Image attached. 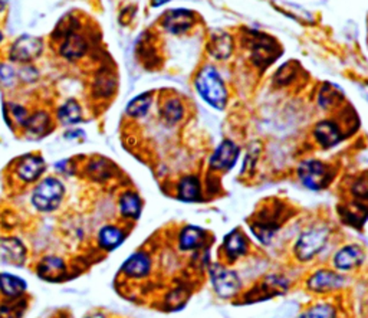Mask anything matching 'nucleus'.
<instances>
[{"mask_svg":"<svg viewBox=\"0 0 368 318\" xmlns=\"http://www.w3.org/2000/svg\"><path fill=\"white\" fill-rule=\"evenodd\" d=\"M66 188L64 181L57 176L42 177L31 195V203L39 214H54L65 199Z\"/></svg>","mask_w":368,"mask_h":318,"instance_id":"obj_1","label":"nucleus"},{"mask_svg":"<svg viewBox=\"0 0 368 318\" xmlns=\"http://www.w3.org/2000/svg\"><path fill=\"white\" fill-rule=\"evenodd\" d=\"M196 90L201 99L215 110H225L227 104V91L223 79L215 67H204L196 78Z\"/></svg>","mask_w":368,"mask_h":318,"instance_id":"obj_2","label":"nucleus"},{"mask_svg":"<svg viewBox=\"0 0 368 318\" xmlns=\"http://www.w3.org/2000/svg\"><path fill=\"white\" fill-rule=\"evenodd\" d=\"M331 229L324 225L305 229L294 245V255L298 262H309L318 256L330 242Z\"/></svg>","mask_w":368,"mask_h":318,"instance_id":"obj_3","label":"nucleus"},{"mask_svg":"<svg viewBox=\"0 0 368 318\" xmlns=\"http://www.w3.org/2000/svg\"><path fill=\"white\" fill-rule=\"evenodd\" d=\"M208 275L215 294L222 300H233L243 289L239 274L220 262L208 265Z\"/></svg>","mask_w":368,"mask_h":318,"instance_id":"obj_4","label":"nucleus"},{"mask_svg":"<svg viewBox=\"0 0 368 318\" xmlns=\"http://www.w3.org/2000/svg\"><path fill=\"white\" fill-rule=\"evenodd\" d=\"M298 179L304 186L312 192H320L330 186L334 179V172L330 165L317 158H308L304 160L297 170Z\"/></svg>","mask_w":368,"mask_h":318,"instance_id":"obj_5","label":"nucleus"},{"mask_svg":"<svg viewBox=\"0 0 368 318\" xmlns=\"http://www.w3.org/2000/svg\"><path fill=\"white\" fill-rule=\"evenodd\" d=\"M347 277L334 268H320L313 271L305 281V286L312 294H331L346 286Z\"/></svg>","mask_w":368,"mask_h":318,"instance_id":"obj_6","label":"nucleus"},{"mask_svg":"<svg viewBox=\"0 0 368 318\" xmlns=\"http://www.w3.org/2000/svg\"><path fill=\"white\" fill-rule=\"evenodd\" d=\"M45 49V42L39 36L22 35L9 48V60L15 64L28 65L38 60Z\"/></svg>","mask_w":368,"mask_h":318,"instance_id":"obj_7","label":"nucleus"},{"mask_svg":"<svg viewBox=\"0 0 368 318\" xmlns=\"http://www.w3.org/2000/svg\"><path fill=\"white\" fill-rule=\"evenodd\" d=\"M28 258V247L20 237L15 235L0 236V265L10 268H23Z\"/></svg>","mask_w":368,"mask_h":318,"instance_id":"obj_8","label":"nucleus"},{"mask_svg":"<svg viewBox=\"0 0 368 318\" xmlns=\"http://www.w3.org/2000/svg\"><path fill=\"white\" fill-rule=\"evenodd\" d=\"M46 169V160L41 154L28 153L17 158L13 167V174L22 184H34L43 177Z\"/></svg>","mask_w":368,"mask_h":318,"instance_id":"obj_9","label":"nucleus"},{"mask_svg":"<svg viewBox=\"0 0 368 318\" xmlns=\"http://www.w3.org/2000/svg\"><path fill=\"white\" fill-rule=\"evenodd\" d=\"M249 48L252 52L253 62L260 67L267 68L272 64L279 55L278 43L262 32H249Z\"/></svg>","mask_w":368,"mask_h":318,"instance_id":"obj_10","label":"nucleus"},{"mask_svg":"<svg viewBox=\"0 0 368 318\" xmlns=\"http://www.w3.org/2000/svg\"><path fill=\"white\" fill-rule=\"evenodd\" d=\"M153 272V258L147 251H136L121 263L120 274L129 281L147 279Z\"/></svg>","mask_w":368,"mask_h":318,"instance_id":"obj_11","label":"nucleus"},{"mask_svg":"<svg viewBox=\"0 0 368 318\" xmlns=\"http://www.w3.org/2000/svg\"><path fill=\"white\" fill-rule=\"evenodd\" d=\"M289 289V281L278 274H271L262 279L256 286H253L245 296V303L269 300L285 294Z\"/></svg>","mask_w":368,"mask_h":318,"instance_id":"obj_12","label":"nucleus"},{"mask_svg":"<svg viewBox=\"0 0 368 318\" xmlns=\"http://www.w3.org/2000/svg\"><path fill=\"white\" fill-rule=\"evenodd\" d=\"M365 261L364 249L357 244L341 247L332 256V268L341 274L351 272L362 267Z\"/></svg>","mask_w":368,"mask_h":318,"instance_id":"obj_13","label":"nucleus"},{"mask_svg":"<svg viewBox=\"0 0 368 318\" xmlns=\"http://www.w3.org/2000/svg\"><path fill=\"white\" fill-rule=\"evenodd\" d=\"M35 274L46 282H62L68 277V263L62 256L45 255L35 265Z\"/></svg>","mask_w":368,"mask_h":318,"instance_id":"obj_14","label":"nucleus"},{"mask_svg":"<svg viewBox=\"0 0 368 318\" xmlns=\"http://www.w3.org/2000/svg\"><path fill=\"white\" fill-rule=\"evenodd\" d=\"M241 155V148L234 141L226 139L223 140L213 154L210 155V169H213L215 172H229L234 167L236 162Z\"/></svg>","mask_w":368,"mask_h":318,"instance_id":"obj_15","label":"nucleus"},{"mask_svg":"<svg viewBox=\"0 0 368 318\" xmlns=\"http://www.w3.org/2000/svg\"><path fill=\"white\" fill-rule=\"evenodd\" d=\"M222 251L227 262H236L246 256L249 252V240L242 229L234 228L225 235Z\"/></svg>","mask_w":368,"mask_h":318,"instance_id":"obj_16","label":"nucleus"},{"mask_svg":"<svg viewBox=\"0 0 368 318\" xmlns=\"http://www.w3.org/2000/svg\"><path fill=\"white\" fill-rule=\"evenodd\" d=\"M128 232L125 228L115 225V223H108L99 228L97 233V247L105 252V254H111L117 251L127 240Z\"/></svg>","mask_w":368,"mask_h":318,"instance_id":"obj_17","label":"nucleus"},{"mask_svg":"<svg viewBox=\"0 0 368 318\" xmlns=\"http://www.w3.org/2000/svg\"><path fill=\"white\" fill-rule=\"evenodd\" d=\"M90 49V42L88 39L76 31L69 32L66 36L61 39L59 45V55L65 58L66 61H78L87 55V52Z\"/></svg>","mask_w":368,"mask_h":318,"instance_id":"obj_18","label":"nucleus"},{"mask_svg":"<svg viewBox=\"0 0 368 318\" xmlns=\"http://www.w3.org/2000/svg\"><path fill=\"white\" fill-rule=\"evenodd\" d=\"M194 13L189 9H171L162 18L163 28L171 35H183L192 29Z\"/></svg>","mask_w":368,"mask_h":318,"instance_id":"obj_19","label":"nucleus"},{"mask_svg":"<svg viewBox=\"0 0 368 318\" xmlns=\"http://www.w3.org/2000/svg\"><path fill=\"white\" fill-rule=\"evenodd\" d=\"M54 120L46 110H36L29 114L23 127V132L31 139H43L54 131Z\"/></svg>","mask_w":368,"mask_h":318,"instance_id":"obj_20","label":"nucleus"},{"mask_svg":"<svg viewBox=\"0 0 368 318\" xmlns=\"http://www.w3.org/2000/svg\"><path fill=\"white\" fill-rule=\"evenodd\" d=\"M207 241V232L194 225H187L180 229L177 236V247L181 252H194L204 248Z\"/></svg>","mask_w":368,"mask_h":318,"instance_id":"obj_21","label":"nucleus"},{"mask_svg":"<svg viewBox=\"0 0 368 318\" xmlns=\"http://www.w3.org/2000/svg\"><path fill=\"white\" fill-rule=\"evenodd\" d=\"M29 284L17 274L0 271V296L5 300L22 298L28 293Z\"/></svg>","mask_w":368,"mask_h":318,"instance_id":"obj_22","label":"nucleus"},{"mask_svg":"<svg viewBox=\"0 0 368 318\" xmlns=\"http://www.w3.org/2000/svg\"><path fill=\"white\" fill-rule=\"evenodd\" d=\"M312 136L315 141H317V144L325 150L335 147L337 144H339L341 140H343L339 125L331 120H323L318 124H315Z\"/></svg>","mask_w":368,"mask_h":318,"instance_id":"obj_23","label":"nucleus"},{"mask_svg":"<svg viewBox=\"0 0 368 318\" xmlns=\"http://www.w3.org/2000/svg\"><path fill=\"white\" fill-rule=\"evenodd\" d=\"M143 207V199L134 191H125L118 198V212L127 222H137L141 218Z\"/></svg>","mask_w":368,"mask_h":318,"instance_id":"obj_24","label":"nucleus"},{"mask_svg":"<svg viewBox=\"0 0 368 318\" xmlns=\"http://www.w3.org/2000/svg\"><path fill=\"white\" fill-rule=\"evenodd\" d=\"M114 172H115L114 163L110 160V158L102 155L91 157L84 167L85 176L97 183L107 181L114 176Z\"/></svg>","mask_w":368,"mask_h":318,"instance_id":"obj_25","label":"nucleus"},{"mask_svg":"<svg viewBox=\"0 0 368 318\" xmlns=\"http://www.w3.org/2000/svg\"><path fill=\"white\" fill-rule=\"evenodd\" d=\"M57 120L64 127H72L80 124L84 118L83 105L73 98L66 99L57 109Z\"/></svg>","mask_w":368,"mask_h":318,"instance_id":"obj_26","label":"nucleus"},{"mask_svg":"<svg viewBox=\"0 0 368 318\" xmlns=\"http://www.w3.org/2000/svg\"><path fill=\"white\" fill-rule=\"evenodd\" d=\"M177 198L181 202H199L201 200V181L194 174L183 176L177 183Z\"/></svg>","mask_w":368,"mask_h":318,"instance_id":"obj_27","label":"nucleus"},{"mask_svg":"<svg viewBox=\"0 0 368 318\" xmlns=\"http://www.w3.org/2000/svg\"><path fill=\"white\" fill-rule=\"evenodd\" d=\"M279 228H281V225L278 223V221L275 218H269V216L259 218L250 223L252 233L255 235L256 240L264 245H268L272 242L274 236L278 233Z\"/></svg>","mask_w":368,"mask_h":318,"instance_id":"obj_28","label":"nucleus"},{"mask_svg":"<svg viewBox=\"0 0 368 318\" xmlns=\"http://www.w3.org/2000/svg\"><path fill=\"white\" fill-rule=\"evenodd\" d=\"M233 50V39L226 32L213 34L212 39L208 43V52L210 55L216 60H226L230 57Z\"/></svg>","mask_w":368,"mask_h":318,"instance_id":"obj_29","label":"nucleus"},{"mask_svg":"<svg viewBox=\"0 0 368 318\" xmlns=\"http://www.w3.org/2000/svg\"><path fill=\"white\" fill-rule=\"evenodd\" d=\"M151 104H153V92H143L134 97L127 104L125 114L127 117L133 120H140L148 114Z\"/></svg>","mask_w":368,"mask_h":318,"instance_id":"obj_30","label":"nucleus"},{"mask_svg":"<svg viewBox=\"0 0 368 318\" xmlns=\"http://www.w3.org/2000/svg\"><path fill=\"white\" fill-rule=\"evenodd\" d=\"M29 307L26 297L0 301V318H22Z\"/></svg>","mask_w":368,"mask_h":318,"instance_id":"obj_31","label":"nucleus"},{"mask_svg":"<svg viewBox=\"0 0 368 318\" xmlns=\"http://www.w3.org/2000/svg\"><path fill=\"white\" fill-rule=\"evenodd\" d=\"M115 88H117V79L114 78V75L104 72L95 78L92 92L94 97L97 98H110L115 92Z\"/></svg>","mask_w":368,"mask_h":318,"instance_id":"obj_32","label":"nucleus"},{"mask_svg":"<svg viewBox=\"0 0 368 318\" xmlns=\"http://www.w3.org/2000/svg\"><path fill=\"white\" fill-rule=\"evenodd\" d=\"M8 109H9V110H6V107L3 109V113H5L3 117H5V120H6L8 124H9V117H10V125H9V127L16 125V127H19V128L23 130V127H24L26 121H28L29 114H31V113L28 111V109H26L24 105L17 104V102H15V101H10V102L8 104Z\"/></svg>","mask_w":368,"mask_h":318,"instance_id":"obj_33","label":"nucleus"},{"mask_svg":"<svg viewBox=\"0 0 368 318\" xmlns=\"http://www.w3.org/2000/svg\"><path fill=\"white\" fill-rule=\"evenodd\" d=\"M160 116L163 117V120L170 124L174 125L178 121H181V118L184 117V107L180 99L177 98H169L160 109Z\"/></svg>","mask_w":368,"mask_h":318,"instance_id":"obj_34","label":"nucleus"},{"mask_svg":"<svg viewBox=\"0 0 368 318\" xmlns=\"http://www.w3.org/2000/svg\"><path fill=\"white\" fill-rule=\"evenodd\" d=\"M297 318H338V308L332 303H317L305 308Z\"/></svg>","mask_w":368,"mask_h":318,"instance_id":"obj_35","label":"nucleus"},{"mask_svg":"<svg viewBox=\"0 0 368 318\" xmlns=\"http://www.w3.org/2000/svg\"><path fill=\"white\" fill-rule=\"evenodd\" d=\"M341 101V90L332 84H324L318 94V105L324 110H331Z\"/></svg>","mask_w":368,"mask_h":318,"instance_id":"obj_36","label":"nucleus"},{"mask_svg":"<svg viewBox=\"0 0 368 318\" xmlns=\"http://www.w3.org/2000/svg\"><path fill=\"white\" fill-rule=\"evenodd\" d=\"M16 76H17V71H15L12 65L0 64V84L12 87L16 81Z\"/></svg>","mask_w":368,"mask_h":318,"instance_id":"obj_37","label":"nucleus"},{"mask_svg":"<svg viewBox=\"0 0 368 318\" xmlns=\"http://www.w3.org/2000/svg\"><path fill=\"white\" fill-rule=\"evenodd\" d=\"M39 76L38 69L34 65H22V68L17 71V78L24 84H32L35 83Z\"/></svg>","mask_w":368,"mask_h":318,"instance_id":"obj_38","label":"nucleus"},{"mask_svg":"<svg viewBox=\"0 0 368 318\" xmlns=\"http://www.w3.org/2000/svg\"><path fill=\"white\" fill-rule=\"evenodd\" d=\"M353 193L360 200H368V174L361 176L353 186Z\"/></svg>","mask_w":368,"mask_h":318,"instance_id":"obj_39","label":"nucleus"},{"mask_svg":"<svg viewBox=\"0 0 368 318\" xmlns=\"http://www.w3.org/2000/svg\"><path fill=\"white\" fill-rule=\"evenodd\" d=\"M85 137H87L85 131L81 130V128H69L65 132V139L66 140H81V139H85Z\"/></svg>","mask_w":368,"mask_h":318,"instance_id":"obj_40","label":"nucleus"},{"mask_svg":"<svg viewBox=\"0 0 368 318\" xmlns=\"http://www.w3.org/2000/svg\"><path fill=\"white\" fill-rule=\"evenodd\" d=\"M55 169L59 173H66L68 170H73L72 167V158H64V160L55 163Z\"/></svg>","mask_w":368,"mask_h":318,"instance_id":"obj_41","label":"nucleus"},{"mask_svg":"<svg viewBox=\"0 0 368 318\" xmlns=\"http://www.w3.org/2000/svg\"><path fill=\"white\" fill-rule=\"evenodd\" d=\"M83 318H107V315H105L104 312H101V311H91V312H88L85 317H83Z\"/></svg>","mask_w":368,"mask_h":318,"instance_id":"obj_42","label":"nucleus"},{"mask_svg":"<svg viewBox=\"0 0 368 318\" xmlns=\"http://www.w3.org/2000/svg\"><path fill=\"white\" fill-rule=\"evenodd\" d=\"M169 2H170V0H151V6L153 8H160V6H163V5L169 4Z\"/></svg>","mask_w":368,"mask_h":318,"instance_id":"obj_43","label":"nucleus"},{"mask_svg":"<svg viewBox=\"0 0 368 318\" xmlns=\"http://www.w3.org/2000/svg\"><path fill=\"white\" fill-rule=\"evenodd\" d=\"M6 4H8V0H0V12H2V11L5 9Z\"/></svg>","mask_w":368,"mask_h":318,"instance_id":"obj_44","label":"nucleus"},{"mask_svg":"<svg viewBox=\"0 0 368 318\" xmlns=\"http://www.w3.org/2000/svg\"><path fill=\"white\" fill-rule=\"evenodd\" d=\"M364 94H365V97H367V99H368V84L364 85Z\"/></svg>","mask_w":368,"mask_h":318,"instance_id":"obj_45","label":"nucleus"},{"mask_svg":"<svg viewBox=\"0 0 368 318\" xmlns=\"http://www.w3.org/2000/svg\"><path fill=\"white\" fill-rule=\"evenodd\" d=\"M3 39H5V35H3V31H2V29H0V43H2V42H3Z\"/></svg>","mask_w":368,"mask_h":318,"instance_id":"obj_46","label":"nucleus"}]
</instances>
